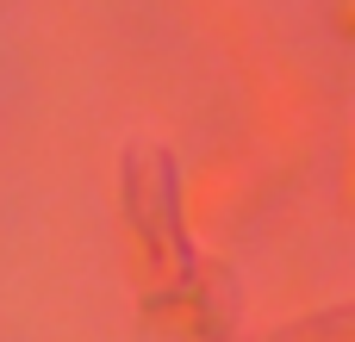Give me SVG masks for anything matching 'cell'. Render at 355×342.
<instances>
[{
    "instance_id": "1",
    "label": "cell",
    "mask_w": 355,
    "mask_h": 342,
    "mask_svg": "<svg viewBox=\"0 0 355 342\" xmlns=\"http://www.w3.org/2000/svg\"><path fill=\"white\" fill-rule=\"evenodd\" d=\"M281 342H355V312H337V318H318V324H293Z\"/></svg>"
}]
</instances>
